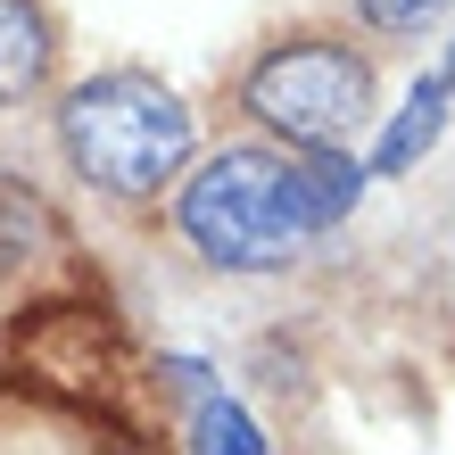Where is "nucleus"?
Masks as SVG:
<instances>
[{"mask_svg":"<svg viewBox=\"0 0 455 455\" xmlns=\"http://www.w3.org/2000/svg\"><path fill=\"white\" fill-rule=\"evenodd\" d=\"M191 455H265L249 406H240V397H199V414H191Z\"/></svg>","mask_w":455,"mask_h":455,"instance_id":"0eeeda50","label":"nucleus"},{"mask_svg":"<svg viewBox=\"0 0 455 455\" xmlns=\"http://www.w3.org/2000/svg\"><path fill=\"white\" fill-rule=\"evenodd\" d=\"M282 157L257 149V141H232L216 149L207 166L182 182V232H191V249L207 265H224V274H274V265L299 257V240L282 224Z\"/></svg>","mask_w":455,"mask_h":455,"instance_id":"7ed1b4c3","label":"nucleus"},{"mask_svg":"<svg viewBox=\"0 0 455 455\" xmlns=\"http://www.w3.org/2000/svg\"><path fill=\"white\" fill-rule=\"evenodd\" d=\"M356 9L381 25V34H422V25H439L455 0H356Z\"/></svg>","mask_w":455,"mask_h":455,"instance_id":"1a4fd4ad","label":"nucleus"},{"mask_svg":"<svg viewBox=\"0 0 455 455\" xmlns=\"http://www.w3.org/2000/svg\"><path fill=\"white\" fill-rule=\"evenodd\" d=\"M240 108L290 149H347L372 124V59L323 34L274 42L240 84Z\"/></svg>","mask_w":455,"mask_h":455,"instance_id":"f03ea898","label":"nucleus"},{"mask_svg":"<svg viewBox=\"0 0 455 455\" xmlns=\"http://www.w3.org/2000/svg\"><path fill=\"white\" fill-rule=\"evenodd\" d=\"M439 84H447V108H455V50H447V75H439Z\"/></svg>","mask_w":455,"mask_h":455,"instance_id":"9d476101","label":"nucleus"},{"mask_svg":"<svg viewBox=\"0 0 455 455\" xmlns=\"http://www.w3.org/2000/svg\"><path fill=\"white\" fill-rule=\"evenodd\" d=\"M191 108L157 84V75H92V84L67 92L59 108V149L67 166L108 199H157L166 182L191 166Z\"/></svg>","mask_w":455,"mask_h":455,"instance_id":"f257e3e1","label":"nucleus"},{"mask_svg":"<svg viewBox=\"0 0 455 455\" xmlns=\"http://www.w3.org/2000/svg\"><path fill=\"white\" fill-rule=\"evenodd\" d=\"M274 199H282V224H290V240L331 232V224L347 216V207L364 199V166H356L347 149H290V157H282Z\"/></svg>","mask_w":455,"mask_h":455,"instance_id":"20e7f679","label":"nucleus"},{"mask_svg":"<svg viewBox=\"0 0 455 455\" xmlns=\"http://www.w3.org/2000/svg\"><path fill=\"white\" fill-rule=\"evenodd\" d=\"M439 132H447V84H439V75H414L406 108L389 116V132H381V149H372V166H364V174H406L414 157H431Z\"/></svg>","mask_w":455,"mask_h":455,"instance_id":"423d86ee","label":"nucleus"},{"mask_svg":"<svg viewBox=\"0 0 455 455\" xmlns=\"http://www.w3.org/2000/svg\"><path fill=\"white\" fill-rule=\"evenodd\" d=\"M50 59H59V42H50V17L34 0H0V108L25 92L50 84Z\"/></svg>","mask_w":455,"mask_h":455,"instance_id":"39448f33","label":"nucleus"},{"mask_svg":"<svg viewBox=\"0 0 455 455\" xmlns=\"http://www.w3.org/2000/svg\"><path fill=\"white\" fill-rule=\"evenodd\" d=\"M34 249H42V199L17 191V182L0 174V282H9Z\"/></svg>","mask_w":455,"mask_h":455,"instance_id":"6e6552de","label":"nucleus"}]
</instances>
